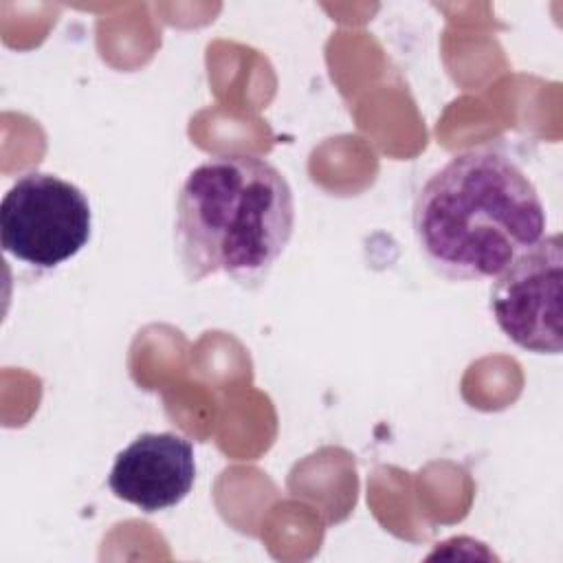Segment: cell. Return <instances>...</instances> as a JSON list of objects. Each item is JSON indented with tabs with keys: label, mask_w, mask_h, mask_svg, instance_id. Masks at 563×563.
<instances>
[{
	"label": "cell",
	"mask_w": 563,
	"mask_h": 563,
	"mask_svg": "<svg viewBox=\"0 0 563 563\" xmlns=\"http://www.w3.org/2000/svg\"><path fill=\"white\" fill-rule=\"evenodd\" d=\"M413 238L449 282L495 279L545 235V211L526 172L493 147L451 156L420 187Z\"/></svg>",
	"instance_id": "6da1fadb"
},
{
	"label": "cell",
	"mask_w": 563,
	"mask_h": 563,
	"mask_svg": "<svg viewBox=\"0 0 563 563\" xmlns=\"http://www.w3.org/2000/svg\"><path fill=\"white\" fill-rule=\"evenodd\" d=\"M92 211L86 194L44 172L20 176L0 202V242L15 260L55 268L90 240Z\"/></svg>",
	"instance_id": "3957f363"
},
{
	"label": "cell",
	"mask_w": 563,
	"mask_h": 563,
	"mask_svg": "<svg viewBox=\"0 0 563 563\" xmlns=\"http://www.w3.org/2000/svg\"><path fill=\"white\" fill-rule=\"evenodd\" d=\"M295 198L286 176L257 156H213L180 185L174 244L189 282L224 273L260 284L288 246Z\"/></svg>",
	"instance_id": "7a4b0ae2"
},
{
	"label": "cell",
	"mask_w": 563,
	"mask_h": 563,
	"mask_svg": "<svg viewBox=\"0 0 563 563\" xmlns=\"http://www.w3.org/2000/svg\"><path fill=\"white\" fill-rule=\"evenodd\" d=\"M563 242L543 235L515 257L490 288V310L499 330L534 354L563 347Z\"/></svg>",
	"instance_id": "277c9868"
},
{
	"label": "cell",
	"mask_w": 563,
	"mask_h": 563,
	"mask_svg": "<svg viewBox=\"0 0 563 563\" xmlns=\"http://www.w3.org/2000/svg\"><path fill=\"white\" fill-rule=\"evenodd\" d=\"M196 479L194 446L187 438L165 433H141L117 457L108 477L110 490L141 508L158 512L180 504Z\"/></svg>",
	"instance_id": "5b68a950"
}]
</instances>
